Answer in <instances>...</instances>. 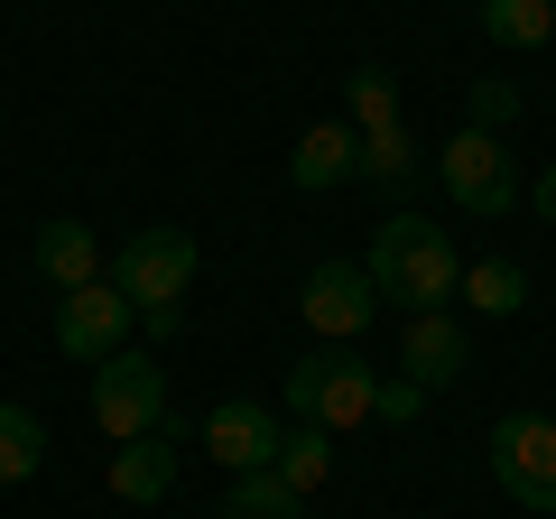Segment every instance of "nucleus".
Returning a JSON list of instances; mask_svg holds the SVG:
<instances>
[{"label": "nucleus", "instance_id": "nucleus-17", "mask_svg": "<svg viewBox=\"0 0 556 519\" xmlns=\"http://www.w3.org/2000/svg\"><path fill=\"white\" fill-rule=\"evenodd\" d=\"M334 473V436H325V427H288V436H278V482H298V492H316V482Z\"/></svg>", "mask_w": 556, "mask_h": 519}, {"label": "nucleus", "instance_id": "nucleus-11", "mask_svg": "<svg viewBox=\"0 0 556 519\" xmlns=\"http://www.w3.org/2000/svg\"><path fill=\"white\" fill-rule=\"evenodd\" d=\"M353 159H362V140H353V121H316L298 149H288V177L306 186V195H325V186H343L353 177Z\"/></svg>", "mask_w": 556, "mask_h": 519}, {"label": "nucleus", "instance_id": "nucleus-9", "mask_svg": "<svg viewBox=\"0 0 556 519\" xmlns=\"http://www.w3.org/2000/svg\"><path fill=\"white\" fill-rule=\"evenodd\" d=\"M204 455H214L223 473H260V464H278V408L223 400L214 418H204Z\"/></svg>", "mask_w": 556, "mask_h": 519}, {"label": "nucleus", "instance_id": "nucleus-2", "mask_svg": "<svg viewBox=\"0 0 556 519\" xmlns=\"http://www.w3.org/2000/svg\"><path fill=\"white\" fill-rule=\"evenodd\" d=\"M195 232L186 223H149V232H130L121 241V269H112V288L149 316V334H177L186 325V288H195Z\"/></svg>", "mask_w": 556, "mask_h": 519}, {"label": "nucleus", "instance_id": "nucleus-20", "mask_svg": "<svg viewBox=\"0 0 556 519\" xmlns=\"http://www.w3.org/2000/svg\"><path fill=\"white\" fill-rule=\"evenodd\" d=\"M417 167V140L408 130H371V140H362V159H353V177H380V186H399Z\"/></svg>", "mask_w": 556, "mask_h": 519}, {"label": "nucleus", "instance_id": "nucleus-13", "mask_svg": "<svg viewBox=\"0 0 556 519\" xmlns=\"http://www.w3.org/2000/svg\"><path fill=\"white\" fill-rule=\"evenodd\" d=\"M93 269H102V241H93V223H38V279L56 288H93Z\"/></svg>", "mask_w": 556, "mask_h": 519}, {"label": "nucleus", "instance_id": "nucleus-19", "mask_svg": "<svg viewBox=\"0 0 556 519\" xmlns=\"http://www.w3.org/2000/svg\"><path fill=\"white\" fill-rule=\"evenodd\" d=\"M371 130H399V84L380 65H362L353 75V140H371Z\"/></svg>", "mask_w": 556, "mask_h": 519}, {"label": "nucleus", "instance_id": "nucleus-5", "mask_svg": "<svg viewBox=\"0 0 556 519\" xmlns=\"http://www.w3.org/2000/svg\"><path fill=\"white\" fill-rule=\"evenodd\" d=\"M437 177H445V195H455L464 214H510V195H519V167H510V149H501V130H473V121L437 149Z\"/></svg>", "mask_w": 556, "mask_h": 519}, {"label": "nucleus", "instance_id": "nucleus-16", "mask_svg": "<svg viewBox=\"0 0 556 519\" xmlns=\"http://www.w3.org/2000/svg\"><path fill=\"white\" fill-rule=\"evenodd\" d=\"M38 464H47V427H38V408L0 400V482H28Z\"/></svg>", "mask_w": 556, "mask_h": 519}, {"label": "nucleus", "instance_id": "nucleus-23", "mask_svg": "<svg viewBox=\"0 0 556 519\" xmlns=\"http://www.w3.org/2000/svg\"><path fill=\"white\" fill-rule=\"evenodd\" d=\"M538 214L556 223V167H547V177H538Z\"/></svg>", "mask_w": 556, "mask_h": 519}, {"label": "nucleus", "instance_id": "nucleus-10", "mask_svg": "<svg viewBox=\"0 0 556 519\" xmlns=\"http://www.w3.org/2000/svg\"><path fill=\"white\" fill-rule=\"evenodd\" d=\"M464 362H473V343H464V325L445 316V306L408 316V380H417V390H455Z\"/></svg>", "mask_w": 556, "mask_h": 519}, {"label": "nucleus", "instance_id": "nucleus-12", "mask_svg": "<svg viewBox=\"0 0 556 519\" xmlns=\"http://www.w3.org/2000/svg\"><path fill=\"white\" fill-rule=\"evenodd\" d=\"M112 492L121 501H167V492H177V427L121 445V455H112Z\"/></svg>", "mask_w": 556, "mask_h": 519}, {"label": "nucleus", "instance_id": "nucleus-4", "mask_svg": "<svg viewBox=\"0 0 556 519\" xmlns=\"http://www.w3.org/2000/svg\"><path fill=\"white\" fill-rule=\"evenodd\" d=\"M93 427L112 445H130V436H167V371L149 353H112V362H93Z\"/></svg>", "mask_w": 556, "mask_h": 519}, {"label": "nucleus", "instance_id": "nucleus-1", "mask_svg": "<svg viewBox=\"0 0 556 519\" xmlns=\"http://www.w3.org/2000/svg\"><path fill=\"white\" fill-rule=\"evenodd\" d=\"M362 269H371L380 306H408V316H427V306H445V298L464 288L455 241H445V223H427V214H390Z\"/></svg>", "mask_w": 556, "mask_h": 519}, {"label": "nucleus", "instance_id": "nucleus-6", "mask_svg": "<svg viewBox=\"0 0 556 519\" xmlns=\"http://www.w3.org/2000/svg\"><path fill=\"white\" fill-rule=\"evenodd\" d=\"M492 473L519 510H556V418L519 408V418L492 427Z\"/></svg>", "mask_w": 556, "mask_h": 519}, {"label": "nucleus", "instance_id": "nucleus-8", "mask_svg": "<svg viewBox=\"0 0 556 519\" xmlns=\"http://www.w3.org/2000/svg\"><path fill=\"white\" fill-rule=\"evenodd\" d=\"M121 334H130V298L121 288H65L56 298V353L65 362H112L121 353Z\"/></svg>", "mask_w": 556, "mask_h": 519}, {"label": "nucleus", "instance_id": "nucleus-7", "mask_svg": "<svg viewBox=\"0 0 556 519\" xmlns=\"http://www.w3.org/2000/svg\"><path fill=\"white\" fill-rule=\"evenodd\" d=\"M298 306H306V325H316V334L353 343L362 325L380 316V288H371V269H362V260H325V269H306Z\"/></svg>", "mask_w": 556, "mask_h": 519}, {"label": "nucleus", "instance_id": "nucleus-18", "mask_svg": "<svg viewBox=\"0 0 556 519\" xmlns=\"http://www.w3.org/2000/svg\"><path fill=\"white\" fill-rule=\"evenodd\" d=\"M464 298H473L482 316H519V306H529V269H519V260H482V269H464Z\"/></svg>", "mask_w": 556, "mask_h": 519}, {"label": "nucleus", "instance_id": "nucleus-3", "mask_svg": "<svg viewBox=\"0 0 556 519\" xmlns=\"http://www.w3.org/2000/svg\"><path fill=\"white\" fill-rule=\"evenodd\" d=\"M371 400H380V380L362 371L353 353H306V362H288V418L325 427V436L371 427Z\"/></svg>", "mask_w": 556, "mask_h": 519}, {"label": "nucleus", "instance_id": "nucleus-22", "mask_svg": "<svg viewBox=\"0 0 556 519\" xmlns=\"http://www.w3.org/2000/svg\"><path fill=\"white\" fill-rule=\"evenodd\" d=\"M417 400H427V390H417V380H380V400H371V418H417Z\"/></svg>", "mask_w": 556, "mask_h": 519}, {"label": "nucleus", "instance_id": "nucleus-14", "mask_svg": "<svg viewBox=\"0 0 556 519\" xmlns=\"http://www.w3.org/2000/svg\"><path fill=\"white\" fill-rule=\"evenodd\" d=\"M223 519H306V492H298V482H278V464H260V473H232Z\"/></svg>", "mask_w": 556, "mask_h": 519}, {"label": "nucleus", "instance_id": "nucleus-21", "mask_svg": "<svg viewBox=\"0 0 556 519\" xmlns=\"http://www.w3.org/2000/svg\"><path fill=\"white\" fill-rule=\"evenodd\" d=\"M519 121V84L510 75H482L473 84V130H510Z\"/></svg>", "mask_w": 556, "mask_h": 519}, {"label": "nucleus", "instance_id": "nucleus-15", "mask_svg": "<svg viewBox=\"0 0 556 519\" xmlns=\"http://www.w3.org/2000/svg\"><path fill=\"white\" fill-rule=\"evenodd\" d=\"M482 38L492 47H547L556 38V0H482Z\"/></svg>", "mask_w": 556, "mask_h": 519}]
</instances>
